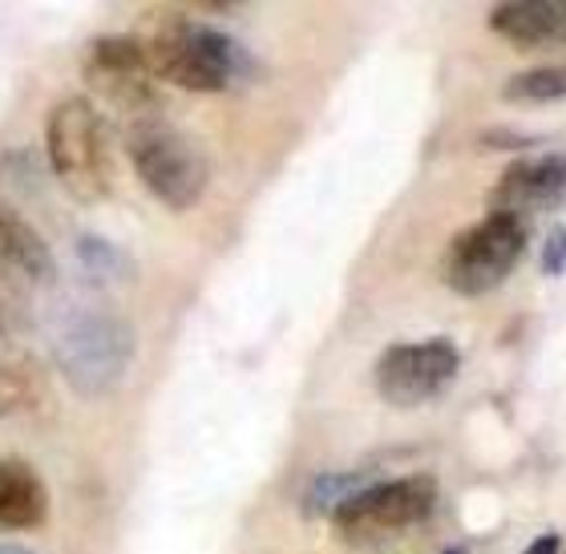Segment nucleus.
Masks as SVG:
<instances>
[{"instance_id":"2","label":"nucleus","mask_w":566,"mask_h":554,"mask_svg":"<svg viewBox=\"0 0 566 554\" xmlns=\"http://www.w3.org/2000/svg\"><path fill=\"white\" fill-rule=\"evenodd\" d=\"M49 166L73 199L94 207L114 190V138L90 97H65L45 118Z\"/></svg>"},{"instance_id":"1","label":"nucleus","mask_w":566,"mask_h":554,"mask_svg":"<svg viewBox=\"0 0 566 554\" xmlns=\"http://www.w3.org/2000/svg\"><path fill=\"white\" fill-rule=\"evenodd\" d=\"M138 45L158 82H170L190 94H223V90L248 85L260 73L248 45L190 17L154 21L150 33L138 36Z\"/></svg>"},{"instance_id":"11","label":"nucleus","mask_w":566,"mask_h":554,"mask_svg":"<svg viewBox=\"0 0 566 554\" xmlns=\"http://www.w3.org/2000/svg\"><path fill=\"white\" fill-rule=\"evenodd\" d=\"M0 275L12 283H29V288L53 280L49 243L21 211H12L4 202H0Z\"/></svg>"},{"instance_id":"15","label":"nucleus","mask_w":566,"mask_h":554,"mask_svg":"<svg viewBox=\"0 0 566 554\" xmlns=\"http://www.w3.org/2000/svg\"><path fill=\"white\" fill-rule=\"evenodd\" d=\"M77 255H82V263L90 268V275H102V280H118V272L126 268L122 251L109 248L106 239H97V236H85L82 243H77Z\"/></svg>"},{"instance_id":"14","label":"nucleus","mask_w":566,"mask_h":554,"mask_svg":"<svg viewBox=\"0 0 566 554\" xmlns=\"http://www.w3.org/2000/svg\"><path fill=\"white\" fill-rule=\"evenodd\" d=\"M377 478L368 470H348V473H319L316 482L307 485V494H304V514H328L332 519V510L344 506L353 494H360L365 485H373Z\"/></svg>"},{"instance_id":"3","label":"nucleus","mask_w":566,"mask_h":554,"mask_svg":"<svg viewBox=\"0 0 566 554\" xmlns=\"http://www.w3.org/2000/svg\"><path fill=\"white\" fill-rule=\"evenodd\" d=\"M437 498H441V490L429 473L373 482L348 498L344 506L332 510V531L353 551H377V546L397 543L401 534L417 531L421 522L433 519Z\"/></svg>"},{"instance_id":"10","label":"nucleus","mask_w":566,"mask_h":554,"mask_svg":"<svg viewBox=\"0 0 566 554\" xmlns=\"http://www.w3.org/2000/svg\"><path fill=\"white\" fill-rule=\"evenodd\" d=\"M490 29L514 49H551L566 36L563 0H506L490 9Z\"/></svg>"},{"instance_id":"20","label":"nucleus","mask_w":566,"mask_h":554,"mask_svg":"<svg viewBox=\"0 0 566 554\" xmlns=\"http://www.w3.org/2000/svg\"><path fill=\"white\" fill-rule=\"evenodd\" d=\"M558 551H563V539L551 531V534H538V539H534V543L526 546L522 554H558Z\"/></svg>"},{"instance_id":"4","label":"nucleus","mask_w":566,"mask_h":554,"mask_svg":"<svg viewBox=\"0 0 566 554\" xmlns=\"http://www.w3.org/2000/svg\"><path fill=\"white\" fill-rule=\"evenodd\" d=\"M126 158L154 199L170 211H190L211 182V163L199 142L163 118H138L126 130Z\"/></svg>"},{"instance_id":"5","label":"nucleus","mask_w":566,"mask_h":554,"mask_svg":"<svg viewBox=\"0 0 566 554\" xmlns=\"http://www.w3.org/2000/svg\"><path fill=\"white\" fill-rule=\"evenodd\" d=\"M61 377L82 397H106L118 389L134 360V332L114 312H77L53 341Z\"/></svg>"},{"instance_id":"21","label":"nucleus","mask_w":566,"mask_h":554,"mask_svg":"<svg viewBox=\"0 0 566 554\" xmlns=\"http://www.w3.org/2000/svg\"><path fill=\"white\" fill-rule=\"evenodd\" d=\"M0 554H33V551H24V546H12V543H0Z\"/></svg>"},{"instance_id":"22","label":"nucleus","mask_w":566,"mask_h":554,"mask_svg":"<svg viewBox=\"0 0 566 554\" xmlns=\"http://www.w3.org/2000/svg\"><path fill=\"white\" fill-rule=\"evenodd\" d=\"M446 554H461V551H446Z\"/></svg>"},{"instance_id":"13","label":"nucleus","mask_w":566,"mask_h":554,"mask_svg":"<svg viewBox=\"0 0 566 554\" xmlns=\"http://www.w3.org/2000/svg\"><path fill=\"white\" fill-rule=\"evenodd\" d=\"M566 94V77L558 65H538V70H522L502 85L506 102H522V106H555Z\"/></svg>"},{"instance_id":"17","label":"nucleus","mask_w":566,"mask_h":554,"mask_svg":"<svg viewBox=\"0 0 566 554\" xmlns=\"http://www.w3.org/2000/svg\"><path fill=\"white\" fill-rule=\"evenodd\" d=\"M563 227H555L551 236H546V243H543V251H538V268H543L546 275H558L563 272Z\"/></svg>"},{"instance_id":"6","label":"nucleus","mask_w":566,"mask_h":554,"mask_svg":"<svg viewBox=\"0 0 566 554\" xmlns=\"http://www.w3.org/2000/svg\"><path fill=\"white\" fill-rule=\"evenodd\" d=\"M526 243H531L526 219L490 211L485 219L461 227L458 236L449 239L446 255H441V280L449 292L478 300L514 275L518 260L526 255Z\"/></svg>"},{"instance_id":"9","label":"nucleus","mask_w":566,"mask_h":554,"mask_svg":"<svg viewBox=\"0 0 566 554\" xmlns=\"http://www.w3.org/2000/svg\"><path fill=\"white\" fill-rule=\"evenodd\" d=\"M566 190V163L563 154H534V158H522V163H510L497 182L490 187V211L497 215H514V219H526V215H543L558 211Z\"/></svg>"},{"instance_id":"18","label":"nucleus","mask_w":566,"mask_h":554,"mask_svg":"<svg viewBox=\"0 0 566 554\" xmlns=\"http://www.w3.org/2000/svg\"><path fill=\"white\" fill-rule=\"evenodd\" d=\"M21 401H24V385L12 377V373L0 368V421H4V417H9Z\"/></svg>"},{"instance_id":"8","label":"nucleus","mask_w":566,"mask_h":554,"mask_svg":"<svg viewBox=\"0 0 566 554\" xmlns=\"http://www.w3.org/2000/svg\"><path fill=\"white\" fill-rule=\"evenodd\" d=\"M82 70L90 90L97 97H106L109 106L126 109V114L150 118L154 109L163 106V90H158V77L142 58L138 36H97L85 53Z\"/></svg>"},{"instance_id":"19","label":"nucleus","mask_w":566,"mask_h":554,"mask_svg":"<svg viewBox=\"0 0 566 554\" xmlns=\"http://www.w3.org/2000/svg\"><path fill=\"white\" fill-rule=\"evenodd\" d=\"M482 146H510V150H518V146H538V134H518V130H485V134H482Z\"/></svg>"},{"instance_id":"7","label":"nucleus","mask_w":566,"mask_h":554,"mask_svg":"<svg viewBox=\"0 0 566 554\" xmlns=\"http://www.w3.org/2000/svg\"><path fill=\"white\" fill-rule=\"evenodd\" d=\"M458 344L449 341V336H429V341L389 344L377 356L373 385H377L380 401L392 405V409H421V405L437 401L458 380Z\"/></svg>"},{"instance_id":"12","label":"nucleus","mask_w":566,"mask_h":554,"mask_svg":"<svg viewBox=\"0 0 566 554\" xmlns=\"http://www.w3.org/2000/svg\"><path fill=\"white\" fill-rule=\"evenodd\" d=\"M49 514V490L41 473L21 458H0V526L36 531Z\"/></svg>"},{"instance_id":"16","label":"nucleus","mask_w":566,"mask_h":554,"mask_svg":"<svg viewBox=\"0 0 566 554\" xmlns=\"http://www.w3.org/2000/svg\"><path fill=\"white\" fill-rule=\"evenodd\" d=\"M29 324V307H24L21 283H12L0 275V336H12Z\"/></svg>"}]
</instances>
